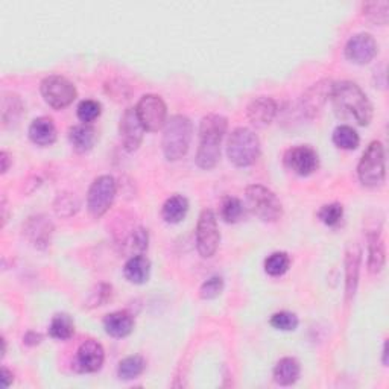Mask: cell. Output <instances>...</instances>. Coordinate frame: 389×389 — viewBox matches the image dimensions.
Masks as SVG:
<instances>
[{"label": "cell", "instance_id": "cell-1", "mask_svg": "<svg viewBox=\"0 0 389 389\" xmlns=\"http://www.w3.org/2000/svg\"><path fill=\"white\" fill-rule=\"evenodd\" d=\"M330 98L341 116L353 119L362 127H367L371 122L373 104L358 84L351 81L336 83L331 87Z\"/></svg>", "mask_w": 389, "mask_h": 389}, {"label": "cell", "instance_id": "cell-2", "mask_svg": "<svg viewBox=\"0 0 389 389\" xmlns=\"http://www.w3.org/2000/svg\"><path fill=\"white\" fill-rule=\"evenodd\" d=\"M228 128V120L222 114H207L199 123V147L197 165L204 169H213L221 158V143Z\"/></svg>", "mask_w": 389, "mask_h": 389}, {"label": "cell", "instance_id": "cell-3", "mask_svg": "<svg viewBox=\"0 0 389 389\" xmlns=\"http://www.w3.org/2000/svg\"><path fill=\"white\" fill-rule=\"evenodd\" d=\"M193 135V125L189 118L182 116V114H175L170 118L163 131V152L169 162H177V160L182 158L187 151L192 142Z\"/></svg>", "mask_w": 389, "mask_h": 389}, {"label": "cell", "instance_id": "cell-4", "mask_svg": "<svg viewBox=\"0 0 389 389\" xmlns=\"http://www.w3.org/2000/svg\"><path fill=\"white\" fill-rule=\"evenodd\" d=\"M260 140L257 134L245 127L236 128L228 139L227 154L230 162L239 167L254 165L260 157Z\"/></svg>", "mask_w": 389, "mask_h": 389}, {"label": "cell", "instance_id": "cell-5", "mask_svg": "<svg viewBox=\"0 0 389 389\" xmlns=\"http://www.w3.org/2000/svg\"><path fill=\"white\" fill-rule=\"evenodd\" d=\"M245 199L251 213L265 222H276L283 214V204L277 194L261 185L248 186Z\"/></svg>", "mask_w": 389, "mask_h": 389}, {"label": "cell", "instance_id": "cell-6", "mask_svg": "<svg viewBox=\"0 0 389 389\" xmlns=\"http://www.w3.org/2000/svg\"><path fill=\"white\" fill-rule=\"evenodd\" d=\"M358 175L363 186L367 187H379L383 185L386 175V160H385V147L382 142H371L363 152L359 166Z\"/></svg>", "mask_w": 389, "mask_h": 389}, {"label": "cell", "instance_id": "cell-7", "mask_svg": "<svg viewBox=\"0 0 389 389\" xmlns=\"http://www.w3.org/2000/svg\"><path fill=\"white\" fill-rule=\"evenodd\" d=\"M118 192L116 180L111 175L98 177L87 193V209L93 217L104 216L114 202Z\"/></svg>", "mask_w": 389, "mask_h": 389}, {"label": "cell", "instance_id": "cell-8", "mask_svg": "<svg viewBox=\"0 0 389 389\" xmlns=\"http://www.w3.org/2000/svg\"><path fill=\"white\" fill-rule=\"evenodd\" d=\"M41 95L46 104L53 110H63L76 99V87L61 75H51L43 79Z\"/></svg>", "mask_w": 389, "mask_h": 389}, {"label": "cell", "instance_id": "cell-9", "mask_svg": "<svg viewBox=\"0 0 389 389\" xmlns=\"http://www.w3.org/2000/svg\"><path fill=\"white\" fill-rule=\"evenodd\" d=\"M221 242L219 227H217V217L213 210L205 209L199 214L197 224V249L201 257L210 259L214 256Z\"/></svg>", "mask_w": 389, "mask_h": 389}, {"label": "cell", "instance_id": "cell-10", "mask_svg": "<svg viewBox=\"0 0 389 389\" xmlns=\"http://www.w3.org/2000/svg\"><path fill=\"white\" fill-rule=\"evenodd\" d=\"M135 111L146 131L155 133L162 130L167 122V107L165 100L158 95L142 96L135 107Z\"/></svg>", "mask_w": 389, "mask_h": 389}, {"label": "cell", "instance_id": "cell-11", "mask_svg": "<svg viewBox=\"0 0 389 389\" xmlns=\"http://www.w3.org/2000/svg\"><path fill=\"white\" fill-rule=\"evenodd\" d=\"M284 163L296 175L308 177L319 167V157L312 146L299 145L286 152Z\"/></svg>", "mask_w": 389, "mask_h": 389}, {"label": "cell", "instance_id": "cell-12", "mask_svg": "<svg viewBox=\"0 0 389 389\" xmlns=\"http://www.w3.org/2000/svg\"><path fill=\"white\" fill-rule=\"evenodd\" d=\"M143 125L137 116V111L134 107H128L123 111L120 122H119V134H120V140L125 150L128 152H134L139 150V146L142 145L143 140V134H145Z\"/></svg>", "mask_w": 389, "mask_h": 389}, {"label": "cell", "instance_id": "cell-13", "mask_svg": "<svg viewBox=\"0 0 389 389\" xmlns=\"http://www.w3.org/2000/svg\"><path fill=\"white\" fill-rule=\"evenodd\" d=\"M377 52H379V46L371 33L367 32L356 33L346 44V56L356 64H368L375 58Z\"/></svg>", "mask_w": 389, "mask_h": 389}, {"label": "cell", "instance_id": "cell-14", "mask_svg": "<svg viewBox=\"0 0 389 389\" xmlns=\"http://www.w3.org/2000/svg\"><path fill=\"white\" fill-rule=\"evenodd\" d=\"M105 361V350L98 341L88 339L78 348L75 368L79 373H96L102 368Z\"/></svg>", "mask_w": 389, "mask_h": 389}, {"label": "cell", "instance_id": "cell-15", "mask_svg": "<svg viewBox=\"0 0 389 389\" xmlns=\"http://www.w3.org/2000/svg\"><path fill=\"white\" fill-rule=\"evenodd\" d=\"M23 234L28 237L29 242L38 248H48L52 242L53 236V224L48 216L36 214L28 217V221L23 224Z\"/></svg>", "mask_w": 389, "mask_h": 389}, {"label": "cell", "instance_id": "cell-16", "mask_svg": "<svg viewBox=\"0 0 389 389\" xmlns=\"http://www.w3.org/2000/svg\"><path fill=\"white\" fill-rule=\"evenodd\" d=\"M279 113V105L276 99L269 96H259L249 102L247 108V116L249 122L257 128H265L272 123Z\"/></svg>", "mask_w": 389, "mask_h": 389}, {"label": "cell", "instance_id": "cell-17", "mask_svg": "<svg viewBox=\"0 0 389 389\" xmlns=\"http://www.w3.org/2000/svg\"><path fill=\"white\" fill-rule=\"evenodd\" d=\"M331 87H333V83H331L330 79H323V81H319L308 88L301 96L303 114H307V116L313 118L315 114L323 108L327 98H330Z\"/></svg>", "mask_w": 389, "mask_h": 389}, {"label": "cell", "instance_id": "cell-18", "mask_svg": "<svg viewBox=\"0 0 389 389\" xmlns=\"http://www.w3.org/2000/svg\"><path fill=\"white\" fill-rule=\"evenodd\" d=\"M104 328L113 338H125L134 330V318L128 311H118L104 318Z\"/></svg>", "mask_w": 389, "mask_h": 389}, {"label": "cell", "instance_id": "cell-19", "mask_svg": "<svg viewBox=\"0 0 389 389\" xmlns=\"http://www.w3.org/2000/svg\"><path fill=\"white\" fill-rule=\"evenodd\" d=\"M29 139L38 146H49L56 140V127L51 118H37L29 125Z\"/></svg>", "mask_w": 389, "mask_h": 389}, {"label": "cell", "instance_id": "cell-20", "mask_svg": "<svg viewBox=\"0 0 389 389\" xmlns=\"http://www.w3.org/2000/svg\"><path fill=\"white\" fill-rule=\"evenodd\" d=\"M98 133L90 123H79L68 131V140H71L76 152H87L95 146Z\"/></svg>", "mask_w": 389, "mask_h": 389}, {"label": "cell", "instance_id": "cell-21", "mask_svg": "<svg viewBox=\"0 0 389 389\" xmlns=\"http://www.w3.org/2000/svg\"><path fill=\"white\" fill-rule=\"evenodd\" d=\"M151 261L143 254L133 256L123 266V276L130 283L143 284L150 279Z\"/></svg>", "mask_w": 389, "mask_h": 389}, {"label": "cell", "instance_id": "cell-22", "mask_svg": "<svg viewBox=\"0 0 389 389\" xmlns=\"http://www.w3.org/2000/svg\"><path fill=\"white\" fill-rule=\"evenodd\" d=\"M301 365L295 358H283L274 367V380L281 386H291L300 379Z\"/></svg>", "mask_w": 389, "mask_h": 389}, {"label": "cell", "instance_id": "cell-23", "mask_svg": "<svg viewBox=\"0 0 389 389\" xmlns=\"http://www.w3.org/2000/svg\"><path fill=\"white\" fill-rule=\"evenodd\" d=\"M386 260L385 242L380 233L368 236V269L371 274H380Z\"/></svg>", "mask_w": 389, "mask_h": 389}, {"label": "cell", "instance_id": "cell-24", "mask_svg": "<svg viewBox=\"0 0 389 389\" xmlns=\"http://www.w3.org/2000/svg\"><path fill=\"white\" fill-rule=\"evenodd\" d=\"M189 212V201L182 194H172L163 204L162 216L169 224H178L185 219Z\"/></svg>", "mask_w": 389, "mask_h": 389}, {"label": "cell", "instance_id": "cell-25", "mask_svg": "<svg viewBox=\"0 0 389 389\" xmlns=\"http://www.w3.org/2000/svg\"><path fill=\"white\" fill-rule=\"evenodd\" d=\"M346 274H347V300L353 299L354 292L358 288L359 280V266H361V249L358 247H353L348 249L346 257Z\"/></svg>", "mask_w": 389, "mask_h": 389}, {"label": "cell", "instance_id": "cell-26", "mask_svg": "<svg viewBox=\"0 0 389 389\" xmlns=\"http://www.w3.org/2000/svg\"><path fill=\"white\" fill-rule=\"evenodd\" d=\"M23 102L20 96L14 93H5L2 98V120L5 127L17 125L23 114Z\"/></svg>", "mask_w": 389, "mask_h": 389}, {"label": "cell", "instance_id": "cell-27", "mask_svg": "<svg viewBox=\"0 0 389 389\" xmlns=\"http://www.w3.org/2000/svg\"><path fill=\"white\" fill-rule=\"evenodd\" d=\"M49 333L53 339L67 341L71 339L75 333V323L67 313H56L49 326Z\"/></svg>", "mask_w": 389, "mask_h": 389}, {"label": "cell", "instance_id": "cell-28", "mask_svg": "<svg viewBox=\"0 0 389 389\" xmlns=\"http://www.w3.org/2000/svg\"><path fill=\"white\" fill-rule=\"evenodd\" d=\"M146 368V362L142 356H128L120 361L118 375L120 380H134L142 375Z\"/></svg>", "mask_w": 389, "mask_h": 389}, {"label": "cell", "instance_id": "cell-29", "mask_svg": "<svg viewBox=\"0 0 389 389\" xmlns=\"http://www.w3.org/2000/svg\"><path fill=\"white\" fill-rule=\"evenodd\" d=\"M333 142L341 150H356L359 146V134L353 127H348V125H339L336 130L333 131Z\"/></svg>", "mask_w": 389, "mask_h": 389}, {"label": "cell", "instance_id": "cell-30", "mask_svg": "<svg viewBox=\"0 0 389 389\" xmlns=\"http://www.w3.org/2000/svg\"><path fill=\"white\" fill-rule=\"evenodd\" d=\"M221 217L225 222H237L242 219L245 213V207L242 201L236 197H224L221 201Z\"/></svg>", "mask_w": 389, "mask_h": 389}, {"label": "cell", "instance_id": "cell-31", "mask_svg": "<svg viewBox=\"0 0 389 389\" xmlns=\"http://www.w3.org/2000/svg\"><path fill=\"white\" fill-rule=\"evenodd\" d=\"M291 266V257L284 251H276L266 257L265 260V271L272 277H280L288 272Z\"/></svg>", "mask_w": 389, "mask_h": 389}, {"label": "cell", "instance_id": "cell-32", "mask_svg": "<svg viewBox=\"0 0 389 389\" xmlns=\"http://www.w3.org/2000/svg\"><path fill=\"white\" fill-rule=\"evenodd\" d=\"M363 16H367L374 23L386 25L389 19V2L386 0H377L363 5Z\"/></svg>", "mask_w": 389, "mask_h": 389}, {"label": "cell", "instance_id": "cell-33", "mask_svg": "<svg viewBox=\"0 0 389 389\" xmlns=\"http://www.w3.org/2000/svg\"><path fill=\"white\" fill-rule=\"evenodd\" d=\"M53 209L58 216L71 217L78 212L79 202L75 194L72 193H58V197H56L53 204Z\"/></svg>", "mask_w": 389, "mask_h": 389}, {"label": "cell", "instance_id": "cell-34", "mask_svg": "<svg viewBox=\"0 0 389 389\" xmlns=\"http://www.w3.org/2000/svg\"><path fill=\"white\" fill-rule=\"evenodd\" d=\"M342 216H344V207L339 202H331L323 205L318 212V217L321 219L323 224L328 227H335L342 221Z\"/></svg>", "mask_w": 389, "mask_h": 389}, {"label": "cell", "instance_id": "cell-35", "mask_svg": "<svg viewBox=\"0 0 389 389\" xmlns=\"http://www.w3.org/2000/svg\"><path fill=\"white\" fill-rule=\"evenodd\" d=\"M269 323L274 328L281 330V331H294L296 327H299V316H296L294 312H288V311H281V312H276L271 319Z\"/></svg>", "mask_w": 389, "mask_h": 389}, {"label": "cell", "instance_id": "cell-36", "mask_svg": "<svg viewBox=\"0 0 389 389\" xmlns=\"http://www.w3.org/2000/svg\"><path fill=\"white\" fill-rule=\"evenodd\" d=\"M76 111H78L79 120H81L83 123H91L100 116L102 107L95 99H84L79 102Z\"/></svg>", "mask_w": 389, "mask_h": 389}, {"label": "cell", "instance_id": "cell-37", "mask_svg": "<svg viewBox=\"0 0 389 389\" xmlns=\"http://www.w3.org/2000/svg\"><path fill=\"white\" fill-rule=\"evenodd\" d=\"M224 291V279L219 276H213L205 280L199 289V296L202 300H214Z\"/></svg>", "mask_w": 389, "mask_h": 389}, {"label": "cell", "instance_id": "cell-38", "mask_svg": "<svg viewBox=\"0 0 389 389\" xmlns=\"http://www.w3.org/2000/svg\"><path fill=\"white\" fill-rule=\"evenodd\" d=\"M110 299H111V286L102 283L98 286L96 291L90 294V299H88L87 304L90 307H96V306H102L104 303H107Z\"/></svg>", "mask_w": 389, "mask_h": 389}, {"label": "cell", "instance_id": "cell-39", "mask_svg": "<svg viewBox=\"0 0 389 389\" xmlns=\"http://www.w3.org/2000/svg\"><path fill=\"white\" fill-rule=\"evenodd\" d=\"M147 244H150V234H147V230H145L142 227L135 228L134 233L131 234V248L139 254H142L145 249H147Z\"/></svg>", "mask_w": 389, "mask_h": 389}, {"label": "cell", "instance_id": "cell-40", "mask_svg": "<svg viewBox=\"0 0 389 389\" xmlns=\"http://www.w3.org/2000/svg\"><path fill=\"white\" fill-rule=\"evenodd\" d=\"M0 379H2V388L4 389H6V388H9L11 385H13V382H14V374L13 373H11L8 368H2V377H0Z\"/></svg>", "mask_w": 389, "mask_h": 389}, {"label": "cell", "instance_id": "cell-41", "mask_svg": "<svg viewBox=\"0 0 389 389\" xmlns=\"http://www.w3.org/2000/svg\"><path fill=\"white\" fill-rule=\"evenodd\" d=\"M41 335L36 333V331H29V333L25 336V344L28 346H37L41 342Z\"/></svg>", "mask_w": 389, "mask_h": 389}, {"label": "cell", "instance_id": "cell-42", "mask_svg": "<svg viewBox=\"0 0 389 389\" xmlns=\"http://www.w3.org/2000/svg\"><path fill=\"white\" fill-rule=\"evenodd\" d=\"M0 162H2V174H6L8 169H9V163H11L9 154L6 151L0 152Z\"/></svg>", "mask_w": 389, "mask_h": 389}, {"label": "cell", "instance_id": "cell-43", "mask_svg": "<svg viewBox=\"0 0 389 389\" xmlns=\"http://www.w3.org/2000/svg\"><path fill=\"white\" fill-rule=\"evenodd\" d=\"M6 212H8V205H6V198L4 197V198H2V227H5V224H6V221H8V214H6Z\"/></svg>", "mask_w": 389, "mask_h": 389}, {"label": "cell", "instance_id": "cell-44", "mask_svg": "<svg viewBox=\"0 0 389 389\" xmlns=\"http://www.w3.org/2000/svg\"><path fill=\"white\" fill-rule=\"evenodd\" d=\"M383 365L385 367L388 365V342H385L383 344Z\"/></svg>", "mask_w": 389, "mask_h": 389}]
</instances>
